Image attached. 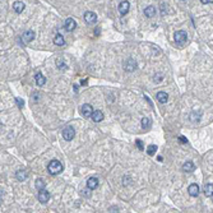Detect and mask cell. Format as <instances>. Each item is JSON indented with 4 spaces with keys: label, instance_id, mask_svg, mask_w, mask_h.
Returning a JSON list of instances; mask_svg holds the SVG:
<instances>
[{
    "label": "cell",
    "instance_id": "obj_1",
    "mask_svg": "<svg viewBox=\"0 0 213 213\" xmlns=\"http://www.w3.org/2000/svg\"><path fill=\"white\" fill-rule=\"evenodd\" d=\"M47 170H49V172L51 175H59L64 167H63V163L60 161H57V159H54V161H51L49 163V166H47Z\"/></svg>",
    "mask_w": 213,
    "mask_h": 213
},
{
    "label": "cell",
    "instance_id": "obj_2",
    "mask_svg": "<svg viewBox=\"0 0 213 213\" xmlns=\"http://www.w3.org/2000/svg\"><path fill=\"white\" fill-rule=\"evenodd\" d=\"M188 40V35L185 31H176L174 35V41L177 46H184V44Z\"/></svg>",
    "mask_w": 213,
    "mask_h": 213
},
{
    "label": "cell",
    "instance_id": "obj_3",
    "mask_svg": "<svg viewBox=\"0 0 213 213\" xmlns=\"http://www.w3.org/2000/svg\"><path fill=\"white\" fill-rule=\"evenodd\" d=\"M137 69V61L133 59V57H128L124 61V70L126 72H133Z\"/></svg>",
    "mask_w": 213,
    "mask_h": 213
},
{
    "label": "cell",
    "instance_id": "obj_4",
    "mask_svg": "<svg viewBox=\"0 0 213 213\" xmlns=\"http://www.w3.org/2000/svg\"><path fill=\"white\" fill-rule=\"evenodd\" d=\"M74 135H76V131H74V129H73L72 126L64 128V130H63V138H64L65 140L70 142L73 138H74Z\"/></svg>",
    "mask_w": 213,
    "mask_h": 213
},
{
    "label": "cell",
    "instance_id": "obj_5",
    "mask_svg": "<svg viewBox=\"0 0 213 213\" xmlns=\"http://www.w3.org/2000/svg\"><path fill=\"white\" fill-rule=\"evenodd\" d=\"M82 110V115L84 116V118H91L92 116V114H93V109H92V106L89 105V103H84L82 107H81Z\"/></svg>",
    "mask_w": 213,
    "mask_h": 213
},
{
    "label": "cell",
    "instance_id": "obj_6",
    "mask_svg": "<svg viewBox=\"0 0 213 213\" xmlns=\"http://www.w3.org/2000/svg\"><path fill=\"white\" fill-rule=\"evenodd\" d=\"M84 20L88 24H93L97 22V15H96L93 12H86L84 13Z\"/></svg>",
    "mask_w": 213,
    "mask_h": 213
},
{
    "label": "cell",
    "instance_id": "obj_7",
    "mask_svg": "<svg viewBox=\"0 0 213 213\" xmlns=\"http://www.w3.org/2000/svg\"><path fill=\"white\" fill-rule=\"evenodd\" d=\"M50 199V194H49V191L45 190V189H42L40 190V193H39V200L41 202L42 204H46L47 202H49Z\"/></svg>",
    "mask_w": 213,
    "mask_h": 213
},
{
    "label": "cell",
    "instance_id": "obj_8",
    "mask_svg": "<svg viewBox=\"0 0 213 213\" xmlns=\"http://www.w3.org/2000/svg\"><path fill=\"white\" fill-rule=\"evenodd\" d=\"M129 9H130V4H129V2H126V0H124V2H121L119 4V12H120L121 15L128 14Z\"/></svg>",
    "mask_w": 213,
    "mask_h": 213
},
{
    "label": "cell",
    "instance_id": "obj_9",
    "mask_svg": "<svg viewBox=\"0 0 213 213\" xmlns=\"http://www.w3.org/2000/svg\"><path fill=\"white\" fill-rule=\"evenodd\" d=\"M77 27V23H76V20H74L73 18H68L65 20V24H64V28H65L68 32H72L74 31V28Z\"/></svg>",
    "mask_w": 213,
    "mask_h": 213
},
{
    "label": "cell",
    "instance_id": "obj_10",
    "mask_svg": "<svg viewBox=\"0 0 213 213\" xmlns=\"http://www.w3.org/2000/svg\"><path fill=\"white\" fill-rule=\"evenodd\" d=\"M33 39H35V32L31 31V29L26 31L24 33H23V36H22V40H23L24 44H28V42H31Z\"/></svg>",
    "mask_w": 213,
    "mask_h": 213
},
{
    "label": "cell",
    "instance_id": "obj_11",
    "mask_svg": "<svg viewBox=\"0 0 213 213\" xmlns=\"http://www.w3.org/2000/svg\"><path fill=\"white\" fill-rule=\"evenodd\" d=\"M35 81H36V83H37V86L42 87V86H44V84L46 83V78L44 77V74H42V73H36Z\"/></svg>",
    "mask_w": 213,
    "mask_h": 213
},
{
    "label": "cell",
    "instance_id": "obj_12",
    "mask_svg": "<svg viewBox=\"0 0 213 213\" xmlns=\"http://www.w3.org/2000/svg\"><path fill=\"white\" fill-rule=\"evenodd\" d=\"M24 3L23 2H14L13 3V9H14V12L15 13H18V14H20L24 10Z\"/></svg>",
    "mask_w": 213,
    "mask_h": 213
},
{
    "label": "cell",
    "instance_id": "obj_13",
    "mask_svg": "<svg viewBox=\"0 0 213 213\" xmlns=\"http://www.w3.org/2000/svg\"><path fill=\"white\" fill-rule=\"evenodd\" d=\"M87 186H88V189L94 190L98 186V179L97 177H89L87 180Z\"/></svg>",
    "mask_w": 213,
    "mask_h": 213
},
{
    "label": "cell",
    "instance_id": "obj_14",
    "mask_svg": "<svg viewBox=\"0 0 213 213\" xmlns=\"http://www.w3.org/2000/svg\"><path fill=\"white\" fill-rule=\"evenodd\" d=\"M91 118H92V120L94 122H100V121H102V119H103V114H102V111H100V110H94Z\"/></svg>",
    "mask_w": 213,
    "mask_h": 213
},
{
    "label": "cell",
    "instance_id": "obj_15",
    "mask_svg": "<svg viewBox=\"0 0 213 213\" xmlns=\"http://www.w3.org/2000/svg\"><path fill=\"white\" fill-rule=\"evenodd\" d=\"M188 191L191 196H198L199 195V186L196 184H191V185H189Z\"/></svg>",
    "mask_w": 213,
    "mask_h": 213
},
{
    "label": "cell",
    "instance_id": "obj_16",
    "mask_svg": "<svg viewBox=\"0 0 213 213\" xmlns=\"http://www.w3.org/2000/svg\"><path fill=\"white\" fill-rule=\"evenodd\" d=\"M144 15H146L147 18H152V17H154V15H156V8L152 7V5L147 7V8L144 9Z\"/></svg>",
    "mask_w": 213,
    "mask_h": 213
},
{
    "label": "cell",
    "instance_id": "obj_17",
    "mask_svg": "<svg viewBox=\"0 0 213 213\" xmlns=\"http://www.w3.org/2000/svg\"><path fill=\"white\" fill-rule=\"evenodd\" d=\"M156 98L158 102H161V103H166L167 102V100H168V94L166 92H158L157 96H156Z\"/></svg>",
    "mask_w": 213,
    "mask_h": 213
},
{
    "label": "cell",
    "instance_id": "obj_18",
    "mask_svg": "<svg viewBox=\"0 0 213 213\" xmlns=\"http://www.w3.org/2000/svg\"><path fill=\"white\" fill-rule=\"evenodd\" d=\"M183 170H184L185 172H193L194 170H195V166H194V163L191 162V161H186L183 165Z\"/></svg>",
    "mask_w": 213,
    "mask_h": 213
},
{
    "label": "cell",
    "instance_id": "obj_19",
    "mask_svg": "<svg viewBox=\"0 0 213 213\" xmlns=\"http://www.w3.org/2000/svg\"><path fill=\"white\" fill-rule=\"evenodd\" d=\"M54 44H55L56 46H64V45H65V41H64V37H63L61 35L57 33V35L54 37Z\"/></svg>",
    "mask_w": 213,
    "mask_h": 213
},
{
    "label": "cell",
    "instance_id": "obj_20",
    "mask_svg": "<svg viewBox=\"0 0 213 213\" xmlns=\"http://www.w3.org/2000/svg\"><path fill=\"white\" fill-rule=\"evenodd\" d=\"M15 177H17V180H19V181H23V180L27 179V172H26L24 170H18L17 174H15Z\"/></svg>",
    "mask_w": 213,
    "mask_h": 213
},
{
    "label": "cell",
    "instance_id": "obj_21",
    "mask_svg": "<svg viewBox=\"0 0 213 213\" xmlns=\"http://www.w3.org/2000/svg\"><path fill=\"white\" fill-rule=\"evenodd\" d=\"M152 126V120L150 118H143L142 119V128L143 129H150V128Z\"/></svg>",
    "mask_w": 213,
    "mask_h": 213
},
{
    "label": "cell",
    "instance_id": "obj_22",
    "mask_svg": "<svg viewBox=\"0 0 213 213\" xmlns=\"http://www.w3.org/2000/svg\"><path fill=\"white\" fill-rule=\"evenodd\" d=\"M204 194L207 196H213V184H207L204 186Z\"/></svg>",
    "mask_w": 213,
    "mask_h": 213
},
{
    "label": "cell",
    "instance_id": "obj_23",
    "mask_svg": "<svg viewBox=\"0 0 213 213\" xmlns=\"http://www.w3.org/2000/svg\"><path fill=\"white\" fill-rule=\"evenodd\" d=\"M36 189L37 190H42V189H45V181L42 179H37L36 180Z\"/></svg>",
    "mask_w": 213,
    "mask_h": 213
},
{
    "label": "cell",
    "instance_id": "obj_24",
    "mask_svg": "<svg viewBox=\"0 0 213 213\" xmlns=\"http://www.w3.org/2000/svg\"><path fill=\"white\" fill-rule=\"evenodd\" d=\"M156 151H157V146H154V144L148 146V148H147V153L150 154V156H153V154L156 153Z\"/></svg>",
    "mask_w": 213,
    "mask_h": 213
},
{
    "label": "cell",
    "instance_id": "obj_25",
    "mask_svg": "<svg viewBox=\"0 0 213 213\" xmlns=\"http://www.w3.org/2000/svg\"><path fill=\"white\" fill-rule=\"evenodd\" d=\"M56 64H57V66H59L60 70H65V69L68 68V66H66V64H65V63H63V59H57Z\"/></svg>",
    "mask_w": 213,
    "mask_h": 213
},
{
    "label": "cell",
    "instance_id": "obj_26",
    "mask_svg": "<svg viewBox=\"0 0 213 213\" xmlns=\"http://www.w3.org/2000/svg\"><path fill=\"white\" fill-rule=\"evenodd\" d=\"M135 144L138 146V148H139V150H144V147H143V142H142L140 139H137V140H135Z\"/></svg>",
    "mask_w": 213,
    "mask_h": 213
},
{
    "label": "cell",
    "instance_id": "obj_27",
    "mask_svg": "<svg viewBox=\"0 0 213 213\" xmlns=\"http://www.w3.org/2000/svg\"><path fill=\"white\" fill-rule=\"evenodd\" d=\"M15 102H17V105H18V107L19 109H23V101L22 100H20V98H15Z\"/></svg>",
    "mask_w": 213,
    "mask_h": 213
},
{
    "label": "cell",
    "instance_id": "obj_28",
    "mask_svg": "<svg viewBox=\"0 0 213 213\" xmlns=\"http://www.w3.org/2000/svg\"><path fill=\"white\" fill-rule=\"evenodd\" d=\"M122 184H124V185H128V184H129V177H128V176H126V177H125V176L122 177Z\"/></svg>",
    "mask_w": 213,
    "mask_h": 213
},
{
    "label": "cell",
    "instance_id": "obj_29",
    "mask_svg": "<svg viewBox=\"0 0 213 213\" xmlns=\"http://www.w3.org/2000/svg\"><path fill=\"white\" fill-rule=\"evenodd\" d=\"M179 140L181 142V143H188V139H186L185 137H180V138H179Z\"/></svg>",
    "mask_w": 213,
    "mask_h": 213
},
{
    "label": "cell",
    "instance_id": "obj_30",
    "mask_svg": "<svg viewBox=\"0 0 213 213\" xmlns=\"http://www.w3.org/2000/svg\"><path fill=\"white\" fill-rule=\"evenodd\" d=\"M203 4H213V0H200Z\"/></svg>",
    "mask_w": 213,
    "mask_h": 213
},
{
    "label": "cell",
    "instance_id": "obj_31",
    "mask_svg": "<svg viewBox=\"0 0 213 213\" xmlns=\"http://www.w3.org/2000/svg\"><path fill=\"white\" fill-rule=\"evenodd\" d=\"M94 35H96V36H98V35H100V28H97V29L94 31Z\"/></svg>",
    "mask_w": 213,
    "mask_h": 213
},
{
    "label": "cell",
    "instance_id": "obj_32",
    "mask_svg": "<svg viewBox=\"0 0 213 213\" xmlns=\"http://www.w3.org/2000/svg\"><path fill=\"white\" fill-rule=\"evenodd\" d=\"M181 2H185V0H181Z\"/></svg>",
    "mask_w": 213,
    "mask_h": 213
}]
</instances>
